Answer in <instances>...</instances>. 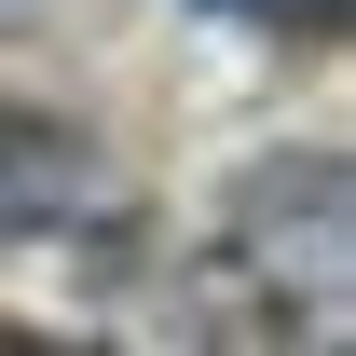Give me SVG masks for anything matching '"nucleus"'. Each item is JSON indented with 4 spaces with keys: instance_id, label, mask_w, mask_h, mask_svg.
I'll return each mask as SVG.
<instances>
[{
    "instance_id": "f257e3e1",
    "label": "nucleus",
    "mask_w": 356,
    "mask_h": 356,
    "mask_svg": "<svg viewBox=\"0 0 356 356\" xmlns=\"http://www.w3.org/2000/svg\"><path fill=\"white\" fill-rule=\"evenodd\" d=\"M110 192V165H96L69 124H42V110H0V247H28V233H69Z\"/></svg>"
},
{
    "instance_id": "20e7f679",
    "label": "nucleus",
    "mask_w": 356,
    "mask_h": 356,
    "mask_svg": "<svg viewBox=\"0 0 356 356\" xmlns=\"http://www.w3.org/2000/svg\"><path fill=\"white\" fill-rule=\"evenodd\" d=\"M206 14H233V0H206Z\"/></svg>"
},
{
    "instance_id": "f03ea898",
    "label": "nucleus",
    "mask_w": 356,
    "mask_h": 356,
    "mask_svg": "<svg viewBox=\"0 0 356 356\" xmlns=\"http://www.w3.org/2000/svg\"><path fill=\"white\" fill-rule=\"evenodd\" d=\"M274 28H288V42H343V0H261Z\"/></svg>"
},
{
    "instance_id": "7ed1b4c3",
    "label": "nucleus",
    "mask_w": 356,
    "mask_h": 356,
    "mask_svg": "<svg viewBox=\"0 0 356 356\" xmlns=\"http://www.w3.org/2000/svg\"><path fill=\"white\" fill-rule=\"evenodd\" d=\"M0 356H96V343H42V329H0Z\"/></svg>"
}]
</instances>
